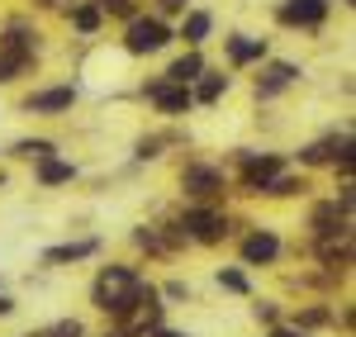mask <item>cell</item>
Returning <instances> with one entry per match:
<instances>
[{"label": "cell", "instance_id": "obj_1", "mask_svg": "<svg viewBox=\"0 0 356 337\" xmlns=\"http://www.w3.org/2000/svg\"><path fill=\"white\" fill-rule=\"evenodd\" d=\"M152 299V290L138 281V271L129 266H105L100 271V281H95V304L105 313H119V318H129L138 304H147Z\"/></svg>", "mask_w": 356, "mask_h": 337}, {"label": "cell", "instance_id": "obj_2", "mask_svg": "<svg viewBox=\"0 0 356 337\" xmlns=\"http://www.w3.org/2000/svg\"><path fill=\"white\" fill-rule=\"evenodd\" d=\"M181 228L191 233L195 243H219L223 233H228V224H223V214H214V209H191V214L181 219Z\"/></svg>", "mask_w": 356, "mask_h": 337}, {"label": "cell", "instance_id": "obj_3", "mask_svg": "<svg viewBox=\"0 0 356 337\" xmlns=\"http://www.w3.org/2000/svg\"><path fill=\"white\" fill-rule=\"evenodd\" d=\"M166 38H171V33H166L162 19H134V24H129V53H157Z\"/></svg>", "mask_w": 356, "mask_h": 337}, {"label": "cell", "instance_id": "obj_4", "mask_svg": "<svg viewBox=\"0 0 356 337\" xmlns=\"http://www.w3.org/2000/svg\"><path fill=\"white\" fill-rule=\"evenodd\" d=\"M323 15H328V0H285V10H280V19L285 24H323Z\"/></svg>", "mask_w": 356, "mask_h": 337}, {"label": "cell", "instance_id": "obj_5", "mask_svg": "<svg viewBox=\"0 0 356 337\" xmlns=\"http://www.w3.org/2000/svg\"><path fill=\"white\" fill-rule=\"evenodd\" d=\"M275 176H280V157H257V152H247V176H243L247 190H266Z\"/></svg>", "mask_w": 356, "mask_h": 337}, {"label": "cell", "instance_id": "obj_6", "mask_svg": "<svg viewBox=\"0 0 356 337\" xmlns=\"http://www.w3.org/2000/svg\"><path fill=\"white\" fill-rule=\"evenodd\" d=\"M72 100H76V90H72V85H57V90L29 95V110L33 114H57V110H72Z\"/></svg>", "mask_w": 356, "mask_h": 337}, {"label": "cell", "instance_id": "obj_7", "mask_svg": "<svg viewBox=\"0 0 356 337\" xmlns=\"http://www.w3.org/2000/svg\"><path fill=\"white\" fill-rule=\"evenodd\" d=\"M304 162H352V138L342 133V138H323V142H314V147L304 152Z\"/></svg>", "mask_w": 356, "mask_h": 337}, {"label": "cell", "instance_id": "obj_8", "mask_svg": "<svg viewBox=\"0 0 356 337\" xmlns=\"http://www.w3.org/2000/svg\"><path fill=\"white\" fill-rule=\"evenodd\" d=\"M147 95H152V100H157V110H166V114L191 110V90H186V85H152Z\"/></svg>", "mask_w": 356, "mask_h": 337}, {"label": "cell", "instance_id": "obj_9", "mask_svg": "<svg viewBox=\"0 0 356 337\" xmlns=\"http://www.w3.org/2000/svg\"><path fill=\"white\" fill-rule=\"evenodd\" d=\"M186 190L191 195H214V190H223V176L214 167H191L186 171Z\"/></svg>", "mask_w": 356, "mask_h": 337}, {"label": "cell", "instance_id": "obj_10", "mask_svg": "<svg viewBox=\"0 0 356 337\" xmlns=\"http://www.w3.org/2000/svg\"><path fill=\"white\" fill-rule=\"evenodd\" d=\"M275 252H280V243H275V233H252V238L243 243V256L252 261V266H257V261H271Z\"/></svg>", "mask_w": 356, "mask_h": 337}, {"label": "cell", "instance_id": "obj_11", "mask_svg": "<svg viewBox=\"0 0 356 337\" xmlns=\"http://www.w3.org/2000/svg\"><path fill=\"white\" fill-rule=\"evenodd\" d=\"M195 76H204V62H200V53H186L181 62H171V72H166V81H176V85L195 81Z\"/></svg>", "mask_w": 356, "mask_h": 337}, {"label": "cell", "instance_id": "obj_12", "mask_svg": "<svg viewBox=\"0 0 356 337\" xmlns=\"http://www.w3.org/2000/svg\"><path fill=\"white\" fill-rule=\"evenodd\" d=\"M295 76H300V72H295V67H290V62H275L271 72H266V81L257 85V90H261V95H275V90H285V85L295 81Z\"/></svg>", "mask_w": 356, "mask_h": 337}, {"label": "cell", "instance_id": "obj_13", "mask_svg": "<svg viewBox=\"0 0 356 337\" xmlns=\"http://www.w3.org/2000/svg\"><path fill=\"white\" fill-rule=\"evenodd\" d=\"M204 33H209V15H204V10H195L191 19H186V28H181V38H186V43H200Z\"/></svg>", "mask_w": 356, "mask_h": 337}, {"label": "cell", "instance_id": "obj_14", "mask_svg": "<svg viewBox=\"0 0 356 337\" xmlns=\"http://www.w3.org/2000/svg\"><path fill=\"white\" fill-rule=\"evenodd\" d=\"M95 252V243H72V247H53L48 261H76V256H90Z\"/></svg>", "mask_w": 356, "mask_h": 337}, {"label": "cell", "instance_id": "obj_15", "mask_svg": "<svg viewBox=\"0 0 356 337\" xmlns=\"http://www.w3.org/2000/svg\"><path fill=\"white\" fill-rule=\"evenodd\" d=\"M38 176H43V186H57V181H72L76 171L67 167V162H43V171H38Z\"/></svg>", "mask_w": 356, "mask_h": 337}, {"label": "cell", "instance_id": "obj_16", "mask_svg": "<svg viewBox=\"0 0 356 337\" xmlns=\"http://www.w3.org/2000/svg\"><path fill=\"white\" fill-rule=\"evenodd\" d=\"M15 152H19V157H29V162H48V152H53V142L33 138V142H19Z\"/></svg>", "mask_w": 356, "mask_h": 337}, {"label": "cell", "instance_id": "obj_17", "mask_svg": "<svg viewBox=\"0 0 356 337\" xmlns=\"http://www.w3.org/2000/svg\"><path fill=\"white\" fill-rule=\"evenodd\" d=\"M228 53H233V62H252V57H261V43H247V38H233V43H228Z\"/></svg>", "mask_w": 356, "mask_h": 337}, {"label": "cell", "instance_id": "obj_18", "mask_svg": "<svg viewBox=\"0 0 356 337\" xmlns=\"http://www.w3.org/2000/svg\"><path fill=\"white\" fill-rule=\"evenodd\" d=\"M223 90H228V76H204L200 81V100H219Z\"/></svg>", "mask_w": 356, "mask_h": 337}, {"label": "cell", "instance_id": "obj_19", "mask_svg": "<svg viewBox=\"0 0 356 337\" xmlns=\"http://www.w3.org/2000/svg\"><path fill=\"white\" fill-rule=\"evenodd\" d=\"M95 24H100V10H90V5H81V10H76V28H81V33H90Z\"/></svg>", "mask_w": 356, "mask_h": 337}, {"label": "cell", "instance_id": "obj_20", "mask_svg": "<svg viewBox=\"0 0 356 337\" xmlns=\"http://www.w3.org/2000/svg\"><path fill=\"white\" fill-rule=\"evenodd\" d=\"M219 285H223V290H238V295H243V290H247L243 271H219Z\"/></svg>", "mask_w": 356, "mask_h": 337}, {"label": "cell", "instance_id": "obj_21", "mask_svg": "<svg viewBox=\"0 0 356 337\" xmlns=\"http://www.w3.org/2000/svg\"><path fill=\"white\" fill-rule=\"evenodd\" d=\"M295 190H304L300 181H275L271 186V195H295Z\"/></svg>", "mask_w": 356, "mask_h": 337}, {"label": "cell", "instance_id": "obj_22", "mask_svg": "<svg viewBox=\"0 0 356 337\" xmlns=\"http://www.w3.org/2000/svg\"><path fill=\"white\" fill-rule=\"evenodd\" d=\"M105 10H129V0H100Z\"/></svg>", "mask_w": 356, "mask_h": 337}, {"label": "cell", "instance_id": "obj_23", "mask_svg": "<svg viewBox=\"0 0 356 337\" xmlns=\"http://www.w3.org/2000/svg\"><path fill=\"white\" fill-rule=\"evenodd\" d=\"M162 10H186V0H162Z\"/></svg>", "mask_w": 356, "mask_h": 337}, {"label": "cell", "instance_id": "obj_24", "mask_svg": "<svg viewBox=\"0 0 356 337\" xmlns=\"http://www.w3.org/2000/svg\"><path fill=\"white\" fill-rule=\"evenodd\" d=\"M275 337H304V333H290V328H280V333H275Z\"/></svg>", "mask_w": 356, "mask_h": 337}, {"label": "cell", "instance_id": "obj_25", "mask_svg": "<svg viewBox=\"0 0 356 337\" xmlns=\"http://www.w3.org/2000/svg\"><path fill=\"white\" fill-rule=\"evenodd\" d=\"M152 337H186V333H162V328H157V333H152Z\"/></svg>", "mask_w": 356, "mask_h": 337}, {"label": "cell", "instance_id": "obj_26", "mask_svg": "<svg viewBox=\"0 0 356 337\" xmlns=\"http://www.w3.org/2000/svg\"><path fill=\"white\" fill-rule=\"evenodd\" d=\"M0 313H10V299H0Z\"/></svg>", "mask_w": 356, "mask_h": 337}]
</instances>
